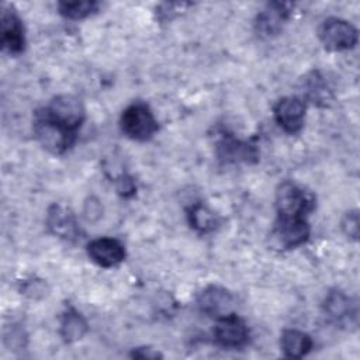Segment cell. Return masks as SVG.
<instances>
[{"label": "cell", "instance_id": "30bf717a", "mask_svg": "<svg viewBox=\"0 0 360 360\" xmlns=\"http://www.w3.org/2000/svg\"><path fill=\"white\" fill-rule=\"evenodd\" d=\"M89 257L100 267H115L125 259L124 245L112 238H97L87 245Z\"/></svg>", "mask_w": 360, "mask_h": 360}, {"label": "cell", "instance_id": "e0dca14e", "mask_svg": "<svg viewBox=\"0 0 360 360\" xmlns=\"http://www.w3.org/2000/svg\"><path fill=\"white\" fill-rule=\"evenodd\" d=\"M302 91L308 100H311L316 105H326L330 100V91L326 86V82L319 75V72H311L304 79Z\"/></svg>", "mask_w": 360, "mask_h": 360}, {"label": "cell", "instance_id": "8992f818", "mask_svg": "<svg viewBox=\"0 0 360 360\" xmlns=\"http://www.w3.org/2000/svg\"><path fill=\"white\" fill-rule=\"evenodd\" d=\"M197 304L208 316L222 318L229 314H233L235 298L233 295L219 285H208L197 295Z\"/></svg>", "mask_w": 360, "mask_h": 360}, {"label": "cell", "instance_id": "7c38bea8", "mask_svg": "<svg viewBox=\"0 0 360 360\" xmlns=\"http://www.w3.org/2000/svg\"><path fill=\"white\" fill-rule=\"evenodd\" d=\"M1 45L10 53H21L25 45L21 20L8 6H3L1 13Z\"/></svg>", "mask_w": 360, "mask_h": 360}, {"label": "cell", "instance_id": "d6986e66", "mask_svg": "<svg viewBox=\"0 0 360 360\" xmlns=\"http://www.w3.org/2000/svg\"><path fill=\"white\" fill-rule=\"evenodd\" d=\"M188 222L195 231L201 233L212 231L217 224L214 212L204 204H194L188 210Z\"/></svg>", "mask_w": 360, "mask_h": 360}, {"label": "cell", "instance_id": "9a60e30c", "mask_svg": "<svg viewBox=\"0 0 360 360\" xmlns=\"http://www.w3.org/2000/svg\"><path fill=\"white\" fill-rule=\"evenodd\" d=\"M323 311L330 319L343 321L347 316L354 315V304L345 292L333 290L325 297Z\"/></svg>", "mask_w": 360, "mask_h": 360}, {"label": "cell", "instance_id": "7402d4cb", "mask_svg": "<svg viewBox=\"0 0 360 360\" xmlns=\"http://www.w3.org/2000/svg\"><path fill=\"white\" fill-rule=\"evenodd\" d=\"M342 231L347 238H352L354 240L359 239V212L357 210H352L345 214L342 218Z\"/></svg>", "mask_w": 360, "mask_h": 360}, {"label": "cell", "instance_id": "5bb4252c", "mask_svg": "<svg viewBox=\"0 0 360 360\" xmlns=\"http://www.w3.org/2000/svg\"><path fill=\"white\" fill-rule=\"evenodd\" d=\"M280 347L285 357L300 359L312 349V339L309 338V335L301 330L285 329L281 333Z\"/></svg>", "mask_w": 360, "mask_h": 360}, {"label": "cell", "instance_id": "6da1fadb", "mask_svg": "<svg viewBox=\"0 0 360 360\" xmlns=\"http://www.w3.org/2000/svg\"><path fill=\"white\" fill-rule=\"evenodd\" d=\"M34 134L38 142L46 150L55 155H60L75 143L77 131H73L46 117L42 111H38L34 121Z\"/></svg>", "mask_w": 360, "mask_h": 360}, {"label": "cell", "instance_id": "44dd1931", "mask_svg": "<svg viewBox=\"0 0 360 360\" xmlns=\"http://www.w3.org/2000/svg\"><path fill=\"white\" fill-rule=\"evenodd\" d=\"M21 294L31 300H41L48 295V285L41 278H30L22 283Z\"/></svg>", "mask_w": 360, "mask_h": 360}, {"label": "cell", "instance_id": "ba28073f", "mask_svg": "<svg viewBox=\"0 0 360 360\" xmlns=\"http://www.w3.org/2000/svg\"><path fill=\"white\" fill-rule=\"evenodd\" d=\"M309 236V225L305 218H278L271 238L274 243L283 249H291L307 242Z\"/></svg>", "mask_w": 360, "mask_h": 360}, {"label": "cell", "instance_id": "3957f363", "mask_svg": "<svg viewBox=\"0 0 360 360\" xmlns=\"http://www.w3.org/2000/svg\"><path fill=\"white\" fill-rule=\"evenodd\" d=\"M121 129L131 139L148 141L158 131V121L146 104L134 103L122 111Z\"/></svg>", "mask_w": 360, "mask_h": 360}, {"label": "cell", "instance_id": "2e32d148", "mask_svg": "<svg viewBox=\"0 0 360 360\" xmlns=\"http://www.w3.org/2000/svg\"><path fill=\"white\" fill-rule=\"evenodd\" d=\"M86 319L73 308L63 312L60 318V336L65 342L72 343L80 340L87 333Z\"/></svg>", "mask_w": 360, "mask_h": 360}, {"label": "cell", "instance_id": "52a82bcc", "mask_svg": "<svg viewBox=\"0 0 360 360\" xmlns=\"http://www.w3.org/2000/svg\"><path fill=\"white\" fill-rule=\"evenodd\" d=\"M214 338L222 347L238 349L248 343L249 329L246 323L233 312L218 318L214 329Z\"/></svg>", "mask_w": 360, "mask_h": 360}, {"label": "cell", "instance_id": "8fae6325", "mask_svg": "<svg viewBox=\"0 0 360 360\" xmlns=\"http://www.w3.org/2000/svg\"><path fill=\"white\" fill-rule=\"evenodd\" d=\"M46 226L51 233L66 240H76L80 235L75 214L60 204H52L48 208Z\"/></svg>", "mask_w": 360, "mask_h": 360}, {"label": "cell", "instance_id": "d4e9b609", "mask_svg": "<svg viewBox=\"0 0 360 360\" xmlns=\"http://www.w3.org/2000/svg\"><path fill=\"white\" fill-rule=\"evenodd\" d=\"M135 190V186H134V181L131 179H127L124 177V180H120V186H118V191L124 195H128V193H134Z\"/></svg>", "mask_w": 360, "mask_h": 360}, {"label": "cell", "instance_id": "cb8c5ba5", "mask_svg": "<svg viewBox=\"0 0 360 360\" xmlns=\"http://www.w3.org/2000/svg\"><path fill=\"white\" fill-rule=\"evenodd\" d=\"M132 357H138V359H158V357H162V354L155 350V349H150V347H138V349H134V352L131 353Z\"/></svg>", "mask_w": 360, "mask_h": 360}, {"label": "cell", "instance_id": "9c48e42d", "mask_svg": "<svg viewBox=\"0 0 360 360\" xmlns=\"http://www.w3.org/2000/svg\"><path fill=\"white\" fill-rule=\"evenodd\" d=\"M274 118L277 124L288 134L301 131L305 118V104L302 98L288 96L280 98L274 105Z\"/></svg>", "mask_w": 360, "mask_h": 360}, {"label": "cell", "instance_id": "603a6c76", "mask_svg": "<svg viewBox=\"0 0 360 360\" xmlns=\"http://www.w3.org/2000/svg\"><path fill=\"white\" fill-rule=\"evenodd\" d=\"M84 214H86V218L89 221H94V219L100 218V215H101L100 202L94 198H90V201H87L86 205H84Z\"/></svg>", "mask_w": 360, "mask_h": 360}, {"label": "cell", "instance_id": "ffe728a7", "mask_svg": "<svg viewBox=\"0 0 360 360\" xmlns=\"http://www.w3.org/2000/svg\"><path fill=\"white\" fill-rule=\"evenodd\" d=\"M97 1H60L59 13L70 20H82L98 10Z\"/></svg>", "mask_w": 360, "mask_h": 360}, {"label": "cell", "instance_id": "277c9868", "mask_svg": "<svg viewBox=\"0 0 360 360\" xmlns=\"http://www.w3.org/2000/svg\"><path fill=\"white\" fill-rule=\"evenodd\" d=\"M319 39L328 51H346L357 44V30L346 20L330 17L319 27Z\"/></svg>", "mask_w": 360, "mask_h": 360}, {"label": "cell", "instance_id": "4fadbf2b", "mask_svg": "<svg viewBox=\"0 0 360 360\" xmlns=\"http://www.w3.org/2000/svg\"><path fill=\"white\" fill-rule=\"evenodd\" d=\"M290 4L288 3H269L266 7L257 14L256 18V30L263 37H273L278 34L283 28V24L287 21L290 15Z\"/></svg>", "mask_w": 360, "mask_h": 360}, {"label": "cell", "instance_id": "7a4b0ae2", "mask_svg": "<svg viewBox=\"0 0 360 360\" xmlns=\"http://www.w3.org/2000/svg\"><path fill=\"white\" fill-rule=\"evenodd\" d=\"M315 205L314 195L292 181H284L276 193V207L280 218H305Z\"/></svg>", "mask_w": 360, "mask_h": 360}, {"label": "cell", "instance_id": "5b68a950", "mask_svg": "<svg viewBox=\"0 0 360 360\" xmlns=\"http://www.w3.org/2000/svg\"><path fill=\"white\" fill-rule=\"evenodd\" d=\"M46 117L58 121L59 124L77 131L84 121V107L82 101L70 94L55 97L45 108L41 110Z\"/></svg>", "mask_w": 360, "mask_h": 360}, {"label": "cell", "instance_id": "ac0fdd59", "mask_svg": "<svg viewBox=\"0 0 360 360\" xmlns=\"http://www.w3.org/2000/svg\"><path fill=\"white\" fill-rule=\"evenodd\" d=\"M218 150L221 158L231 162H236V160L248 162L250 158H256V152L253 146L233 138H224L218 145Z\"/></svg>", "mask_w": 360, "mask_h": 360}]
</instances>
